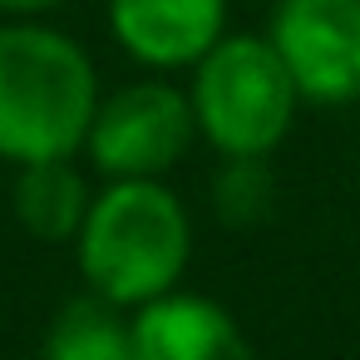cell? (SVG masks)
Listing matches in <instances>:
<instances>
[{
  "mask_svg": "<svg viewBox=\"0 0 360 360\" xmlns=\"http://www.w3.org/2000/svg\"><path fill=\"white\" fill-rule=\"evenodd\" d=\"M134 360H257V350L222 301L178 286L134 311Z\"/></svg>",
  "mask_w": 360,
  "mask_h": 360,
  "instance_id": "7",
  "label": "cell"
},
{
  "mask_svg": "<svg viewBox=\"0 0 360 360\" xmlns=\"http://www.w3.org/2000/svg\"><path fill=\"white\" fill-rule=\"evenodd\" d=\"M109 35L148 75H178L227 35V0H109Z\"/></svg>",
  "mask_w": 360,
  "mask_h": 360,
  "instance_id": "6",
  "label": "cell"
},
{
  "mask_svg": "<svg viewBox=\"0 0 360 360\" xmlns=\"http://www.w3.org/2000/svg\"><path fill=\"white\" fill-rule=\"evenodd\" d=\"M193 143H198V119H193L188 89H178L163 75H148L99 99L84 139V158L104 173V183L168 178Z\"/></svg>",
  "mask_w": 360,
  "mask_h": 360,
  "instance_id": "4",
  "label": "cell"
},
{
  "mask_svg": "<svg viewBox=\"0 0 360 360\" xmlns=\"http://www.w3.org/2000/svg\"><path fill=\"white\" fill-rule=\"evenodd\" d=\"M40 360H134V316L89 291L50 321Z\"/></svg>",
  "mask_w": 360,
  "mask_h": 360,
  "instance_id": "9",
  "label": "cell"
},
{
  "mask_svg": "<svg viewBox=\"0 0 360 360\" xmlns=\"http://www.w3.org/2000/svg\"><path fill=\"white\" fill-rule=\"evenodd\" d=\"M55 6H65V0H0V15L6 20H40Z\"/></svg>",
  "mask_w": 360,
  "mask_h": 360,
  "instance_id": "11",
  "label": "cell"
},
{
  "mask_svg": "<svg viewBox=\"0 0 360 360\" xmlns=\"http://www.w3.org/2000/svg\"><path fill=\"white\" fill-rule=\"evenodd\" d=\"M99 99V70L75 35L45 20H0V163L84 153Z\"/></svg>",
  "mask_w": 360,
  "mask_h": 360,
  "instance_id": "1",
  "label": "cell"
},
{
  "mask_svg": "<svg viewBox=\"0 0 360 360\" xmlns=\"http://www.w3.org/2000/svg\"><path fill=\"white\" fill-rule=\"evenodd\" d=\"M188 104L198 139L217 158H271L301 114V94L271 40L232 30L193 65Z\"/></svg>",
  "mask_w": 360,
  "mask_h": 360,
  "instance_id": "3",
  "label": "cell"
},
{
  "mask_svg": "<svg viewBox=\"0 0 360 360\" xmlns=\"http://www.w3.org/2000/svg\"><path fill=\"white\" fill-rule=\"evenodd\" d=\"M276 207L271 158H222L212 173V212L227 227H257Z\"/></svg>",
  "mask_w": 360,
  "mask_h": 360,
  "instance_id": "10",
  "label": "cell"
},
{
  "mask_svg": "<svg viewBox=\"0 0 360 360\" xmlns=\"http://www.w3.org/2000/svg\"><path fill=\"white\" fill-rule=\"evenodd\" d=\"M89 183L75 168V158H50V163H25L15 168L11 183V207L15 222L40 237V242H75L84 212H89Z\"/></svg>",
  "mask_w": 360,
  "mask_h": 360,
  "instance_id": "8",
  "label": "cell"
},
{
  "mask_svg": "<svg viewBox=\"0 0 360 360\" xmlns=\"http://www.w3.org/2000/svg\"><path fill=\"white\" fill-rule=\"evenodd\" d=\"M75 262L94 296L139 311L183 286L193 262V217L168 178L104 183L75 232Z\"/></svg>",
  "mask_w": 360,
  "mask_h": 360,
  "instance_id": "2",
  "label": "cell"
},
{
  "mask_svg": "<svg viewBox=\"0 0 360 360\" xmlns=\"http://www.w3.org/2000/svg\"><path fill=\"white\" fill-rule=\"evenodd\" d=\"M266 40L301 104L350 109L360 99V0H271Z\"/></svg>",
  "mask_w": 360,
  "mask_h": 360,
  "instance_id": "5",
  "label": "cell"
}]
</instances>
